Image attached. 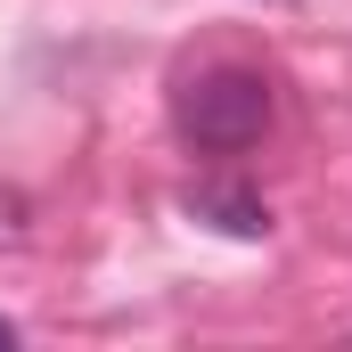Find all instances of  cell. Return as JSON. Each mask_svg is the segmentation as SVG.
I'll return each mask as SVG.
<instances>
[{"label": "cell", "mask_w": 352, "mask_h": 352, "mask_svg": "<svg viewBox=\"0 0 352 352\" xmlns=\"http://www.w3.org/2000/svg\"><path fill=\"white\" fill-rule=\"evenodd\" d=\"M188 213L213 221V230H230V238H263V230H270V205L254 197V188H238V180H205V188H188Z\"/></svg>", "instance_id": "2"}, {"label": "cell", "mask_w": 352, "mask_h": 352, "mask_svg": "<svg viewBox=\"0 0 352 352\" xmlns=\"http://www.w3.org/2000/svg\"><path fill=\"white\" fill-rule=\"evenodd\" d=\"M0 344H16V328H8V320H0Z\"/></svg>", "instance_id": "3"}, {"label": "cell", "mask_w": 352, "mask_h": 352, "mask_svg": "<svg viewBox=\"0 0 352 352\" xmlns=\"http://www.w3.org/2000/svg\"><path fill=\"white\" fill-rule=\"evenodd\" d=\"M180 131L213 156H238L270 131V82L254 66H205L197 82L180 90Z\"/></svg>", "instance_id": "1"}]
</instances>
